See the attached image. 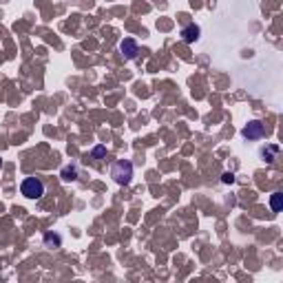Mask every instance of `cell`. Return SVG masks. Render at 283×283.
Returning a JSON list of instances; mask_svg holds the SVG:
<instances>
[{
	"instance_id": "cell-8",
	"label": "cell",
	"mask_w": 283,
	"mask_h": 283,
	"mask_svg": "<svg viewBox=\"0 0 283 283\" xmlns=\"http://www.w3.org/2000/svg\"><path fill=\"white\" fill-rule=\"evenodd\" d=\"M283 206V195L281 193H272V197H270V208L274 210V213H279Z\"/></svg>"
},
{
	"instance_id": "cell-10",
	"label": "cell",
	"mask_w": 283,
	"mask_h": 283,
	"mask_svg": "<svg viewBox=\"0 0 283 283\" xmlns=\"http://www.w3.org/2000/svg\"><path fill=\"white\" fill-rule=\"evenodd\" d=\"M93 155L98 159H102L104 155H107V149H104V146H95V149H93Z\"/></svg>"
},
{
	"instance_id": "cell-11",
	"label": "cell",
	"mask_w": 283,
	"mask_h": 283,
	"mask_svg": "<svg viewBox=\"0 0 283 283\" xmlns=\"http://www.w3.org/2000/svg\"><path fill=\"white\" fill-rule=\"evenodd\" d=\"M221 181H223V184H232V181H235V175H232V173H223Z\"/></svg>"
},
{
	"instance_id": "cell-1",
	"label": "cell",
	"mask_w": 283,
	"mask_h": 283,
	"mask_svg": "<svg viewBox=\"0 0 283 283\" xmlns=\"http://www.w3.org/2000/svg\"><path fill=\"white\" fill-rule=\"evenodd\" d=\"M20 193H22L27 199H40V197L44 195V184H42V179H38V177H27V179L22 181V186H20Z\"/></svg>"
},
{
	"instance_id": "cell-5",
	"label": "cell",
	"mask_w": 283,
	"mask_h": 283,
	"mask_svg": "<svg viewBox=\"0 0 283 283\" xmlns=\"http://www.w3.org/2000/svg\"><path fill=\"white\" fill-rule=\"evenodd\" d=\"M199 33H201L199 24H188V27L181 29V40H184L186 44H193V42L199 40Z\"/></svg>"
},
{
	"instance_id": "cell-3",
	"label": "cell",
	"mask_w": 283,
	"mask_h": 283,
	"mask_svg": "<svg viewBox=\"0 0 283 283\" xmlns=\"http://www.w3.org/2000/svg\"><path fill=\"white\" fill-rule=\"evenodd\" d=\"M241 135L246 139H261L265 135V129H263V124H261L259 120H252V122H248V124L243 126Z\"/></svg>"
},
{
	"instance_id": "cell-9",
	"label": "cell",
	"mask_w": 283,
	"mask_h": 283,
	"mask_svg": "<svg viewBox=\"0 0 283 283\" xmlns=\"http://www.w3.org/2000/svg\"><path fill=\"white\" fill-rule=\"evenodd\" d=\"M261 155H263V159H265V162H272V159L279 155V146H277V144L268 146V149H263V151H261Z\"/></svg>"
},
{
	"instance_id": "cell-6",
	"label": "cell",
	"mask_w": 283,
	"mask_h": 283,
	"mask_svg": "<svg viewBox=\"0 0 283 283\" xmlns=\"http://www.w3.org/2000/svg\"><path fill=\"white\" fill-rule=\"evenodd\" d=\"M44 246L46 248H60L62 246V237H60V235H53V232H46V235H44Z\"/></svg>"
},
{
	"instance_id": "cell-2",
	"label": "cell",
	"mask_w": 283,
	"mask_h": 283,
	"mask_svg": "<svg viewBox=\"0 0 283 283\" xmlns=\"http://www.w3.org/2000/svg\"><path fill=\"white\" fill-rule=\"evenodd\" d=\"M111 177L117 181L120 186H126L131 181V177H133V164L126 162V159H122V162H117L115 166L111 168Z\"/></svg>"
},
{
	"instance_id": "cell-4",
	"label": "cell",
	"mask_w": 283,
	"mask_h": 283,
	"mask_svg": "<svg viewBox=\"0 0 283 283\" xmlns=\"http://www.w3.org/2000/svg\"><path fill=\"white\" fill-rule=\"evenodd\" d=\"M120 51L126 60H133V58H137V53H139L137 42H135L133 38H124V40L120 42Z\"/></svg>"
},
{
	"instance_id": "cell-12",
	"label": "cell",
	"mask_w": 283,
	"mask_h": 283,
	"mask_svg": "<svg viewBox=\"0 0 283 283\" xmlns=\"http://www.w3.org/2000/svg\"><path fill=\"white\" fill-rule=\"evenodd\" d=\"M0 166H2V159H0Z\"/></svg>"
},
{
	"instance_id": "cell-7",
	"label": "cell",
	"mask_w": 283,
	"mask_h": 283,
	"mask_svg": "<svg viewBox=\"0 0 283 283\" xmlns=\"http://www.w3.org/2000/svg\"><path fill=\"white\" fill-rule=\"evenodd\" d=\"M60 177L65 181H75V179H78V166H71V164H69V166H65V168H62V173H60Z\"/></svg>"
}]
</instances>
